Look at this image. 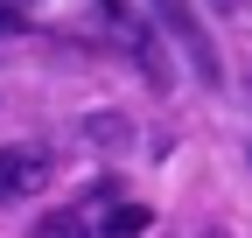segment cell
<instances>
[{
  "label": "cell",
  "mask_w": 252,
  "mask_h": 238,
  "mask_svg": "<svg viewBox=\"0 0 252 238\" xmlns=\"http://www.w3.org/2000/svg\"><path fill=\"white\" fill-rule=\"evenodd\" d=\"M21 28H28V21H21V14L7 7V0H0V35H21Z\"/></svg>",
  "instance_id": "cell-4"
},
{
  "label": "cell",
  "mask_w": 252,
  "mask_h": 238,
  "mask_svg": "<svg viewBox=\"0 0 252 238\" xmlns=\"http://www.w3.org/2000/svg\"><path fill=\"white\" fill-rule=\"evenodd\" d=\"M49 147H0V203H14V196H35L49 182Z\"/></svg>",
  "instance_id": "cell-2"
},
{
  "label": "cell",
  "mask_w": 252,
  "mask_h": 238,
  "mask_svg": "<svg viewBox=\"0 0 252 238\" xmlns=\"http://www.w3.org/2000/svg\"><path fill=\"white\" fill-rule=\"evenodd\" d=\"M147 14H154V28H161V35H175V49L196 63L203 84L224 77V63H217V42H210V28L196 21V7H189V0H147Z\"/></svg>",
  "instance_id": "cell-1"
},
{
  "label": "cell",
  "mask_w": 252,
  "mask_h": 238,
  "mask_svg": "<svg viewBox=\"0 0 252 238\" xmlns=\"http://www.w3.org/2000/svg\"><path fill=\"white\" fill-rule=\"evenodd\" d=\"M140 231H147V210H140V203H112L105 238H140Z\"/></svg>",
  "instance_id": "cell-3"
}]
</instances>
